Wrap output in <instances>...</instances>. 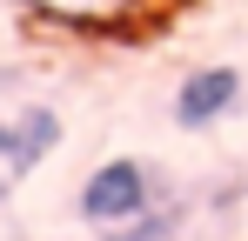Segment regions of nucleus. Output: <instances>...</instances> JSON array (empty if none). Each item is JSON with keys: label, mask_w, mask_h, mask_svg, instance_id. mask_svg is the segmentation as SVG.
Here are the masks:
<instances>
[{"label": "nucleus", "mask_w": 248, "mask_h": 241, "mask_svg": "<svg viewBox=\"0 0 248 241\" xmlns=\"http://www.w3.org/2000/svg\"><path fill=\"white\" fill-rule=\"evenodd\" d=\"M20 80H27V67H0V101H7V94H14Z\"/></svg>", "instance_id": "nucleus-6"}, {"label": "nucleus", "mask_w": 248, "mask_h": 241, "mask_svg": "<svg viewBox=\"0 0 248 241\" xmlns=\"http://www.w3.org/2000/svg\"><path fill=\"white\" fill-rule=\"evenodd\" d=\"M148 208H155V167L134 161V154L101 161L81 181V195H74V214H81L87 228H121V221L148 214Z\"/></svg>", "instance_id": "nucleus-2"}, {"label": "nucleus", "mask_w": 248, "mask_h": 241, "mask_svg": "<svg viewBox=\"0 0 248 241\" xmlns=\"http://www.w3.org/2000/svg\"><path fill=\"white\" fill-rule=\"evenodd\" d=\"M101 241H181V208H148L121 228H101Z\"/></svg>", "instance_id": "nucleus-5"}, {"label": "nucleus", "mask_w": 248, "mask_h": 241, "mask_svg": "<svg viewBox=\"0 0 248 241\" xmlns=\"http://www.w3.org/2000/svg\"><path fill=\"white\" fill-rule=\"evenodd\" d=\"M242 107V67H195V74L174 87V127H188V134H202L215 120H228Z\"/></svg>", "instance_id": "nucleus-4"}, {"label": "nucleus", "mask_w": 248, "mask_h": 241, "mask_svg": "<svg viewBox=\"0 0 248 241\" xmlns=\"http://www.w3.org/2000/svg\"><path fill=\"white\" fill-rule=\"evenodd\" d=\"M61 114L47 107V101H20L14 114L0 120V167H7V181H0V195L14 188V181H27L34 167H47L54 161V148H61Z\"/></svg>", "instance_id": "nucleus-3"}, {"label": "nucleus", "mask_w": 248, "mask_h": 241, "mask_svg": "<svg viewBox=\"0 0 248 241\" xmlns=\"http://www.w3.org/2000/svg\"><path fill=\"white\" fill-rule=\"evenodd\" d=\"M20 7L74 40H161L188 0H20Z\"/></svg>", "instance_id": "nucleus-1"}]
</instances>
